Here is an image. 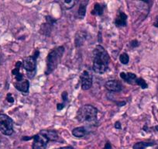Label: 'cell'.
Wrapping results in <instances>:
<instances>
[{
	"label": "cell",
	"instance_id": "1",
	"mask_svg": "<svg viewBox=\"0 0 158 149\" xmlns=\"http://www.w3.org/2000/svg\"><path fill=\"white\" fill-rule=\"evenodd\" d=\"M109 54L101 45H98L94 50L93 70L95 73L103 74L109 68Z\"/></svg>",
	"mask_w": 158,
	"mask_h": 149
},
{
	"label": "cell",
	"instance_id": "2",
	"mask_svg": "<svg viewBox=\"0 0 158 149\" xmlns=\"http://www.w3.org/2000/svg\"><path fill=\"white\" fill-rule=\"evenodd\" d=\"M98 109L91 105H85L81 106L77 112L76 118L81 123L95 124L97 121Z\"/></svg>",
	"mask_w": 158,
	"mask_h": 149
},
{
	"label": "cell",
	"instance_id": "3",
	"mask_svg": "<svg viewBox=\"0 0 158 149\" xmlns=\"http://www.w3.org/2000/svg\"><path fill=\"white\" fill-rule=\"evenodd\" d=\"M64 52V48L60 46L52 50L49 53L47 59V69L45 71V74L47 75L52 73L57 68V65L61 61Z\"/></svg>",
	"mask_w": 158,
	"mask_h": 149
},
{
	"label": "cell",
	"instance_id": "4",
	"mask_svg": "<svg viewBox=\"0 0 158 149\" xmlns=\"http://www.w3.org/2000/svg\"><path fill=\"white\" fill-rule=\"evenodd\" d=\"M0 131L5 135H11L13 133V121L4 113H0Z\"/></svg>",
	"mask_w": 158,
	"mask_h": 149
},
{
	"label": "cell",
	"instance_id": "5",
	"mask_svg": "<svg viewBox=\"0 0 158 149\" xmlns=\"http://www.w3.org/2000/svg\"><path fill=\"white\" fill-rule=\"evenodd\" d=\"M39 54V51H36L33 56H29V57H26L23 60V66L25 68L26 71L29 73L28 76L30 75V74H32V77H33V74H34L36 66V59H37Z\"/></svg>",
	"mask_w": 158,
	"mask_h": 149
},
{
	"label": "cell",
	"instance_id": "6",
	"mask_svg": "<svg viewBox=\"0 0 158 149\" xmlns=\"http://www.w3.org/2000/svg\"><path fill=\"white\" fill-rule=\"evenodd\" d=\"M33 149H46L48 140L44 136H43L41 134H38L33 137Z\"/></svg>",
	"mask_w": 158,
	"mask_h": 149
},
{
	"label": "cell",
	"instance_id": "7",
	"mask_svg": "<svg viewBox=\"0 0 158 149\" xmlns=\"http://www.w3.org/2000/svg\"><path fill=\"white\" fill-rule=\"evenodd\" d=\"M81 88L84 90H88L92 87V77L89 71H85L81 75Z\"/></svg>",
	"mask_w": 158,
	"mask_h": 149
},
{
	"label": "cell",
	"instance_id": "8",
	"mask_svg": "<svg viewBox=\"0 0 158 149\" xmlns=\"http://www.w3.org/2000/svg\"><path fill=\"white\" fill-rule=\"evenodd\" d=\"M106 88L110 92H120L123 87L121 83L117 80H110L106 83Z\"/></svg>",
	"mask_w": 158,
	"mask_h": 149
},
{
	"label": "cell",
	"instance_id": "9",
	"mask_svg": "<svg viewBox=\"0 0 158 149\" xmlns=\"http://www.w3.org/2000/svg\"><path fill=\"white\" fill-rule=\"evenodd\" d=\"M21 66H22V62H18L16 64L15 68L12 71L13 76L15 77V79H16V82H21L23 80V75L22 73H20Z\"/></svg>",
	"mask_w": 158,
	"mask_h": 149
},
{
	"label": "cell",
	"instance_id": "10",
	"mask_svg": "<svg viewBox=\"0 0 158 149\" xmlns=\"http://www.w3.org/2000/svg\"><path fill=\"white\" fill-rule=\"evenodd\" d=\"M14 86L17 90L23 92H28L30 83L27 80H23L21 82H16L14 83Z\"/></svg>",
	"mask_w": 158,
	"mask_h": 149
},
{
	"label": "cell",
	"instance_id": "11",
	"mask_svg": "<svg viewBox=\"0 0 158 149\" xmlns=\"http://www.w3.org/2000/svg\"><path fill=\"white\" fill-rule=\"evenodd\" d=\"M127 16L123 12H119L117 17L115 18V24L116 27H125L127 25Z\"/></svg>",
	"mask_w": 158,
	"mask_h": 149
},
{
	"label": "cell",
	"instance_id": "12",
	"mask_svg": "<svg viewBox=\"0 0 158 149\" xmlns=\"http://www.w3.org/2000/svg\"><path fill=\"white\" fill-rule=\"evenodd\" d=\"M40 134L44 136L48 141H57L58 139V135L55 130H41Z\"/></svg>",
	"mask_w": 158,
	"mask_h": 149
},
{
	"label": "cell",
	"instance_id": "13",
	"mask_svg": "<svg viewBox=\"0 0 158 149\" xmlns=\"http://www.w3.org/2000/svg\"><path fill=\"white\" fill-rule=\"evenodd\" d=\"M120 77L121 79H123L124 80V81H126L127 83H135L136 80V75L135 74H133V73H131V72H121L120 73Z\"/></svg>",
	"mask_w": 158,
	"mask_h": 149
},
{
	"label": "cell",
	"instance_id": "14",
	"mask_svg": "<svg viewBox=\"0 0 158 149\" xmlns=\"http://www.w3.org/2000/svg\"><path fill=\"white\" fill-rule=\"evenodd\" d=\"M88 130L84 127H78L72 130V134L76 138H83L87 135Z\"/></svg>",
	"mask_w": 158,
	"mask_h": 149
},
{
	"label": "cell",
	"instance_id": "15",
	"mask_svg": "<svg viewBox=\"0 0 158 149\" xmlns=\"http://www.w3.org/2000/svg\"><path fill=\"white\" fill-rule=\"evenodd\" d=\"M103 6H102L100 3H95L94 6V10L92 11V15H96V16H101L103 13Z\"/></svg>",
	"mask_w": 158,
	"mask_h": 149
},
{
	"label": "cell",
	"instance_id": "16",
	"mask_svg": "<svg viewBox=\"0 0 158 149\" xmlns=\"http://www.w3.org/2000/svg\"><path fill=\"white\" fill-rule=\"evenodd\" d=\"M154 142H138L133 145V149H145L149 146L154 145Z\"/></svg>",
	"mask_w": 158,
	"mask_h": 149
},
{
	"label": "cell",
	"instance_id": "17",
	"mask_svg": "<svg viewBox=\"0 0 158 149\" xmlns=\"http://www.w3.org/2000/svg\"><path fill=\"white\" fill-rule=\"evenodd\" d=\"M86 13V6L85 5H81L80 7L78 8V10H77V14H78V16L80 18H84L85 16Z\"/></svg>",
	"mask_w": 158,
	"mask_h": 149
},
{
	"label": "cell",
	"instance_id": "18",
	"mask_svg": "<svg viewBox=\"0 0 158 149\" xmlns=\"http://www.w3.org/2000/svg\"><path fill=\"white\" fill-rule=\"evenodd\" d=\"M119 61L123 65H127L129 62V61H130V57H129V55L127 53H123L119 56Z\"/></svg>",
	"mask_w": 158,
	"mask_h": 149
},
{
	"label": "cell",
	"instance_id": "19",
	"mask_svg": "<svg viewBox=\"0 0 158 149\" xmlns=\"http://www.w3.org/2000/svg\"><path fill=\"white\" fill-rule=\"evenodd\" d=\"M135 83H136V84L138 85V86H140L142 89H147V87H148V85H147V83H146L145 80L143 79L142 78H138L136 79V82Z\"/></svg>",
	"mask_w": 158,
	"mask_h": 149
},
{
	"label": "cell",
	"instance_id": "20",
	"mask_svg": "<svg viewBox=\"0 0 158 149\" xmlns=\"http://www.w3.org/2000/svg\"><path fill=\"white\" fill-rule=\"evenodd\" d=\"M130 45H131L132 48H136V47L139 46V42L136 40H132V42L130 43Z\"/></svg>",
	"mask_w": 158,
	"mask_h": 149
},
{
	"label": "cell",
	"instance_id": "21",
	"mask_svg": "<svg viewBox=\"0 0 158 149\" xmlns=\"http://www.w3.org/2000/svg\"><path fill=\"white\" fill-rule=\"evenodd\" d=\"M62 99H63V101L64 104H66V102L68 100V93L66 92H64L62 93Z\"/></svg>",
	"mask_w": 158,
	"mask_h": 149
},
{
	"label": "cell",
	"instance_id": "22",
	"mask_svg": "<svg viewBox=\"0 0 158 149\" xmlns=\"http://www.w3.org/2000/svg\"><path fill=\"white\" fill-rule=\"evenodd\" d=\"M7 100H8V102H10V103H13L14 102V99H13V97L12 96V95L10 93H9L8 95H7Z\"/></svg>",
	"mask_w": 158,
	"mask_h": 149
},
{
	"label": "cell",
	"instance_id": "23",
	"mask_svg": "<svg viewBox=\"0 0 158 149\" xmlns=\"http://www.w3.org/2000/svg\"><path fill=\"white\" fill-rule=\"evenodd\" d=\"M64 106H65V104L64 103H58L57 106V108L58 110H61V109L64 107Z\"/></svg>",
	"mask_w": 158,
	"mask_h": 149
},
{
	"label": "cell",
	"instance_id": "24",
	"mask_svg": "<svg viewBox=\"0 0 158 149\" xmlns=\"http://www.w3.org/2000/svg\"><path fill=\"white\" fill-rule=\"evenodd\" d=\"M153 26L156 27H158V16H156V18H155V21L154 23H153Z\"/></svg>",
	"mask_w": 158,
	"mask_h": 149
},
{
	"label": "cell",
	"instance_id": "25",
	"mask_svg": "<svg viewBox=\"0 0 158 149\" xmlns=\"http://www.w3.org/2000/svg\"><path fill=\"white\" fill-rule=\"evenodd\" d=\"M111 148H112V146H111L110 143H109V142L106 143V145H105L104 149H111Z\"/></svg>",
	"mask_w": 158,
	"mask_h": 149
},
{
	"label": "cell",
	"instance_id": "26",
	"mask_svg": "<svg viewBox=\"0 0 158 149\" xmlns=\"http://www.w3.org/2000/svg\"><path fill=\"white\" fill-rule=\"evenodd\" d=\"M115 128H116V129H120V128H121V124H120V123L118 122V121H117V122L115 124Z\"/></svg>",
	"mask_w": 158,
	"mask_h": 149
},
{
	"label": "cell",
	"instance_id": "27",
	"mask_svg": "<svg viewBox=\"0 0 158 149\" xmlns=\"http://www.w3.org/2000/svg\"><path fill=\"white\" fill-rule=\"evenodd\" d=\"M59 149H74L72 147H70V146H68V147H60Z\"/></svg>",
	"mask_w": 158,
	"mask_h": 149
},
{
	"label": "cell",
	"instance_id": "28",
	"mask_svg": "<svg viewBox=\"0 0 158 149\" xmlns=\"http://www.w3.org/2000/svg\"><path fill=\"white\" fill-rule=\"evenodd\" d=\"M155 130H156V131H158V125H157V126H156V127H155Z\"/></svg>",
	"mask_w": 158,
	"mask_h": 149
},
{
	"label": "cell",
	"instance_id": "29",
	"mask_svg": "<svg viewBox=\"0 0 158 149\" xmlns=\"http://www.w3.org/2000/svg\"><path fill=\"white\" fill-rule=\"evenodd\" d=\"M157 149H158V147H157Z\"/></svg>",
	"mask_w": 158,
	"mask_h": 149
}]
</instances>
